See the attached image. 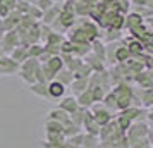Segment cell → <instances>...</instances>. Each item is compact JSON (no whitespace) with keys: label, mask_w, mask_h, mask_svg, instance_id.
<instances>
[{"label":"cell","mask_w":153,"mask_h":148,"mask_svg":"<svg viewBox=\"0 0 153 148\" xmlns=\"http://www.w3.org/2000/svg\"><path fill=\"white\" fill-rule=\"evenodd\" d=\"M48 95L50 97H53V98H59V97H62L64 93H65V88H64L62 83H59V81H53L52 85L48 86Z\"/></svg>","instance_id":"6da1fadb"},{"label":"cell","mask_w":153,"mask_h":148,"mask_svg":"<svg viewBox=\"0 0 153 148\" xmlns=\"http://www.w3.org/2000/svg\"><path fill=\"white\" fill-rule=\"evenodd\" d=\"M0 64H2V59H0Z\"/></svg>","instance_id":"7a4b0ae2"}]
</instances>
